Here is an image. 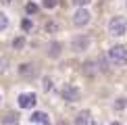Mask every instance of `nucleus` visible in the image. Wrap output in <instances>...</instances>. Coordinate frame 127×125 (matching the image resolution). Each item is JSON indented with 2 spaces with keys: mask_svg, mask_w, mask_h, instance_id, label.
Returning a JSON list of instances; mask_svg holds the SVG:
<instances>
[{
  "mask_svg": "<svg viewBox=\"0 0 127 125\" xmlns=\"http://www.w3.org/2000/svg\"><path fill=\"white\" fill-rule=\"evenodd\" d=\"M106 59L110 61V65H115V67H125V65H127V46L115 44L113 48L108 50V56H106Z\"/></svg>",
  "mask_w": 127,
  "mask_h": 125,
  "instance_id": "obj_1",
  "label": "nucleus"
},
{
  "mask_svg": "<svg viewBox=\"0 0 127 125\" xmlns=\"http://www.w3.org/2000/svg\"><path fill=\"white\" fill-rule=\"evenodd\" d=\"M108 33L113 35V38H121V35L127 33V17H121V15H117V17H113L108 21Z\"/></svg>",
  "mask_w": 127,
  "mask_h": 125,
  "instance_id": "obj_2",
  "label": "nucleus"
},
{
  "mask_svg": "<svg viewBox=\"0 0 127 125\" xmlns=\"http://www.w3.org/2000/svg\"><path fill=\"white\" fill-rule=\"evenodd\" d=\"M90 19H92L90 10L83 8V6H79L75 10V15H73V25H75V27H86V25L90 23Z\"/></svg>",
  "mask_w": 127,
  "mask_h": 125,
  "instance_id": "obj_3",
  "label": "nucleus"
},
{
  "mask_svg": "<svg viewBox=\"0 0 127 125\" xmlns=\"http://www.w3.org/2000/svg\"><path fill=\"white\" fill-rule=\"evenodd\" d=\"M59 94H61L63 100H67V102H75V100H79V88H77V86H71V83L63 86Z\"/></svg>",
  "mask_w": 127,
  "mask_h": 125,
  "instance_id": "obj_4",
  "label": "nucleus"
},
{
  "mask_svg": "<svg viewBox=\"0 0 127 125\" xmlns=\"http://www.w3.org/2000/svg\"><path fill=\"white\" fill-rule=\"evenodd\" d=\"M90 42H92V38L86 33H81V35H75V38L71 40V48L75 50V52H86L90 48Z\"/></svg>",
  "mask_w": 127,
  "mask_h": 125,
  "instance_id": "obj_5",
  "label": "nucleus"
},
{
  "mask_svg": "<svg viewBox=\"0 0 127 125\" xmlns=\"http://www.w3.org/2000/svg\"><path fill=\"white\" fill-rule=\"evenodd\" d=\"M35 102H38V98H35V94H31V92L19 94V98H17L19 108H33V106H35Z\"/></svg>",
  "mask_w": 127,
  "mask_h": 125,
  "instance_id": "obj_6",
  "label": "nucleus"
},
{
  "mask_svg": "<svg viewBox=\"0 0 127 125\" xmlns=\"http://www.w3.org/2000/svg\"><path fill=\"white\" fill-rule=\"evenodd\" d=\"M81 71H83V75H88V77H96L98 73H100V67H98V61L94 59V61H86L81 65Z\"/></svg>",
  "mask_w": 127,
  "mask_h": 125,
  "instance_id": "obj_7",
  "label": "nucleus"
},
{
  "mask_svg": "<svg viewBox=\"0 0 127 125\" xmlns=\"http://www.w3.org/2000/svg\"><path fill=\"white\" fill-rule=\"evenodd\" d=\"M31 123H35V125H50V117L44 111H33L31 113Z\"/></svg>",
  "mask_w": 127,
  "mask_h": 125,
  "instance_id": "obj_8",
  "label": "nucleus"
},
{
  "mask_svg": "<svg viewBox=\"0 0 127 125\" xmlns=\"http://www.w3.org/2000/svg\"><path fill=\"white\" fill-rule=\"evenodd\" d=\"M90 121H92V113L90 111H79L75 115V125H88Z\"/></svg>",
  "mask_w": 127,
  "mask_h": 125,
  "instance_id": "obj_9",
  "label": "nucleus"
},
{
  "mask_svg": "<svg viewBox=\"0 0 127 125\" xmlns=\"http://www.w3.org/2000/svg\"><path fill=\"white\" fill-rule=\"evenodd\" d=\"M19 75H23V77H33V75H35V67L31 65V62H25V65L19 67Z\"/></svg>",
  "mask_w": 127,
  "mask_h": 125,
  "instance_id": "obj_10",
  "label": "nucleus"
},
{
  "mask_svg": "<svg viewBox=\"0 0 127 125\" xmlns=\"http://www.w3.org/2000/svg\"><path fill=\"white\" fill-rule=\"evenodd\" d=\"M61 50H63V46L59 44V42H52V44H50V56H52V59H56V56L61 54Z\"/></svg>",
  "mask_w": 127,
  "mask_h": 125,
  "instance_id": "obj_11",
  "label": "nucleus"
},
{
  "mask_svg": "<svg viewBox=\"0 0 127 125\" xmlns=\"http://www.w3.org/2000/svg\"><path fill=\"white\" fill-rule=\"evenodd\" d=\"M17 121H19L17 113H8L6 117H4V123H6V125H17Z\"/></svg>",
  "mask_w": 127,
  "mask_h": 125,
  "instance_id": "obj_12",
  "label": "nucleus"
},
{
  "mask_svg": "<svg viewBox=\"0 0 127 125\" xmlns=\"http://www.w3.org/2000/svg\"><path fill=\"white\" fill-rule=\"evenodd\" d=\"M23 46H25V38H23V35H19V38L13 40V48H15V50H21Z\"/></svg>",
  "mask_w": 127,
  "mask_h": 125,
  "instance_id": "obj_13",
  "label": "nucleus"
},
{
  "mask_svg": "<svg viewBox=\"0 0 127 125\" xmlns=\"http://www.w3.org/2000/svg\"><path fill=\"white\" fill-rule=\"evenodd\" d=\"M25 13H27V15H35V13H38V4H35V2H27V4H25Z\"/></svg>",
  "mask_w": 127,
  "mask_h": 125,
  "instance_id": "obj_14",
  "label": "nucleus"
},
{
  "mask_svg": "<svg viewBox=\"0 0 127 125\" xmlns=\"http://www.w3.org/2000/svg\"><path fill=\"white\" fill-rule=\"evenodd\" d=\"M21 29H23V31H31V29H33L31 19H25V17H23V21H21Z\"/></svg>",
  "mask_w": 127,
  "mask_h": 125,
  "instance_id": "obj_15",
  "label": "nucleus"
},
{
  "mask_svg": "<svg viewBox=\"0 0 127 125\" xmlns=\"http://www.w3.org/2000/svg\"><path fill=\"white\" fill-rule=\"evenodd\" d=\"M6 27H8V17L4 13H0V31H4Z\"/></svg>",
  "mask_w": 127,
  "mask_h": 125,
  "instance_id": "obj_16",
  "label": "nucleus"
},
{
  "mask_svg": "<svg viewBox=\"0 0 127 125\" xmlns=\"http://www.w3.org/2000/svg\"><path fill=\"white\" fill-rule=\"evenodd\" d=\"M125 106H127V98H119V100L115 102V108H117V111H125Z\"/></svg>",
  "mask_w": 127,
  "mask_h": 125,
  "instance_id": "obj_17",
  "label": "nucleus"
},
{
  "mask_svg": "<svg viewBox=\"0 0 127 125\" xmlns=\"http://www.w3.org/2000/svg\"><path fill=\"white\" fill-rule=\"evenodd\" d=\"M56 4H59V0H42L44 8H56Z\"/></svg>",
  "mask_w": 127,
  "mask_h": 125,
  "instance_id": "obj_18",
  "label": "nucleus"
},
{
  "mask_svg": "<svg viewBox=\"0 0 127 125\" xmlns=\"http://www.w3.org/2000/svg\"><path fill=\"white\" fill-rule=\"evenodd\" d=\"M46 31H50V33L56 31V23H54V21H48V23H46Z\"/></svg>",
  "mask_w": 127,
  "mask_h": 125,
  "instance_id": "obj_19",
  "label": "nucleus"
},
{
  "mask_svg": "<svg viewBox=\"0 0 127 125\" xmlns=\"http://www.w3.org/2000/svg\"><path fill=\"white\" fill-rule=\"evenodd\" d=\"M71 2L75 4V6H86V4H90L92 0H71Z\"/></svg>",
  "mask_w": 127,
  "mask_h": 125,
  "instance_id": "obj_20",
  "label": "nucleus"
},
{
  "mask_svg": "<svg viewBox=\"0 0 127 125\" xmlns=\"http://www.w3.org/2000/svg\"><path fill=\"white\" fill-rule=\"evenodd\" d=\"M2 69H4V59L0 56V71H2Z\"/></svg>",
  "mask_w": 127,
  "mask_h": 125,
  "instance_id": "obj_21",
  "label": "nucleus"
},
{
  "mask_svg": "<svg viewBox=\"0 0 127 125\" xmlns=\"http://www.w3.org/2000/svg\"><path fill=\"white\" fill-rule=\"evenodd\" d=\"M110 125H123V123H121V121H115V123H110Z\"/></svg>",
  "mask_w": 127,
  "mask_h": 125,
  "instance_id": "obj_22",
  "label": "nucleus"
},
{
  "mask_svg": "<svg viewBox=\"0 0 127 125\" xmlns=\"http://www.w3.org/2000/svg\"><path fill=\"white\" fill-rule=\"evenodd\" d=\"M88 125H100V123H96V121H90V123H88Z\"/></svg>",
  "mask_w": 127,
  "mask_h": 125,
  "instance_id": "obj_23",
  "label": "nucleus"
},
{
  "mask_svg": "<svg viewBox=\"0 0 127 125\" xmlns=\"http://www.w3.org/2000/svg\"><path fill=\"white\" fill-rule=\"evenodd\" d=\"M0 2H10V0H0Z\"/></svg>",
  "mask_w": 127,
  "mask_h": 125,
  "instance_id": "obj_24",
  "label": "nucleus"
},
{
  "mask_svg": "<svg viewBox=\"0 0 127 125\" xmlns=\"http://www.w3.org/2000/svg\"><path fill=\"white\" fill-rule=\"evenodd\" d=\"M0 102H2V98H0Z\"/></svg>",
  "mask_w": 127,
  "mask_h": 125,
  "instance_id": "obj_25",
  "label": "nucleus"
},
{
  "mask_svg": "<svg viewBox=\"0 0 127 125\" xmlns=\"http://www.w3.org/2000/svg\"><path fill=\"white\" fill-rule=\"evenodd\" d=\"M125 4H127V0H125Z\"/></svg>",
  "mask_w": 127,
  "mask_h": 125,
  "instance_id": "obj_26",
  "label": "nucleus"
}]
</instances>
